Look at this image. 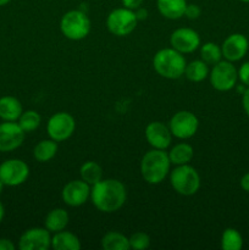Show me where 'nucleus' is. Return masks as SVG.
<instances>
[{
    "label": "nucleus",
    "mask_w": 249,
    "mask_h": 250,
    "mask_svg": "<svg viewBox=\"0 0 249 250\" xmlns=\"http://www.w3.org/2000/svg\"><path fill=\"white\" fill-rule=\"evenodd\" d=\"M127 192L124 183L115 178H103L90 188V200L99 211L111 214L124 205Z\"/></svg>",
    "instance_id": "1"
},
{
    "label": "nucleus",
    "mask_w": 249,
    "mask_h": 250,
    "mask_svg": "<svg viewBox=\"0 0 249 250\" xmlns=\"http://www.w3.org/2000/svg\"><path fill=\"white\" fill-rule=\"evenodd\" d=\"M141 175L149 185H159L170 173L171 161L168 154L161 149L146 151L141 160Z\"/></svg>",
    "instance_id": "2"
},
{
    "label": "nucleus",
    "mask_w": 249,
    "mask_h": 250,
    "mask_svg": "<svg viewBox=\"0 0 249 250\" xmlns=\"http://www.w3.org/2000/svg\"><path fill=\"white\" fill-rule=\"evenodd\" d=\"M187 62L183 54L173 48H164L153 58V67L155 72L166 80H177L185 75Z\"/></svg>",
    "instance_id": "3"
},
{
    "label": "nucleus",
    "mask_w": 249,
    "mask_h": 250,
    "mask_svg": "<svg viewBox=\"0 0 249 250\" xmlns=\"http://www.w3.org/2000/svg\"><path fill=\"white\" fill-rule=\"evenodd\" d=\"M170 183L171 187L178 194L190 197L199 190L200 176L198 171L192 167L189 164L180 165L170 171Z\"/></svg>",
    "instance_id": "4"
},
{
    "label": "nucleus",
    "mask_w": 249,
    "mask_h": 250,
    "mask_svg": "<svg viewBox=\"0 0 249 250\" xmlns=\"http://www.w3.org/2000/svg\"><path fill=\"white\" fill-rule=\"evenodd\" d=\"M90 20L81 10H70L60 21V31L70 41H82L90 32Z\"/></svg>",
    "instance_id": "5"
},
{
    "label": "nucleus",
    "mask_w": 249,
    "mask_h": 250,
    "mask_svg": "<svg viewBox=\"0 0 249 250\" xmlns=\"http://www.w3.org/2000/svg\"><path fill=\"white\" fill-rule=\"evenodd\" d=\"M209 78L214 89L219 92H228L236 87L238 70L231 61L221 60L212 66L209 72Z\"/></svg>",
    "instance_id": "6"
},
{
    "label": "nucleus",
    "mask_w": 249,
    "mask_h": 250,
    "mask_svg": "<svg viewBox=\"0 0 249 250\" xmlns=\"http://www.w3.org/2000/svg\"><path fill=\"white\" fill-rule=\"evenodd\" d=\"M138 20L133 10L127 7L115 9L107 15L106 27L107 31L116 37H126L136 29Z\"/></svg>",
    "instance_id": "7"
},
{
    "label": "nucleus",
    "mask_w": 249,
    "mask_h": 250,
    "mask_svg": "<svg viewBox=\"0 0 249 250\" xmlns=\"http://www.w3.org/2000/svg\"><path fill=\"white\" fill-rule=\"evenodd\" d=\"M75 129L76 120L68 112H56L53 116H50L46 124V132L49 134V138L58 143L67 141L75 133Z\"/></svg>",
    "instance_id": "8"
},
{
    "label": "nucleus",
    "mask_w": 249,
    "mask_h": 250,
    "mask_svg": "<svg viewBox=\"0 0 249 250\" xmlns=\"http://www.w3.org/2000/svg\"><path fill=\"white\" fill-rule=\"evenodd\" d=\"M168 128L176 138L189 139L197 133L199 128V120L192 111L181 110L171 117Z\"/></svg>",
    "instance_id": "9"
},
{
    "label": "nucleus",
    "mask_w": 249,
    "mask_h": 250,
    "mask_svg": "<svg viewBox=\"0 0 249 250\" xmlns=\"http://www.w3.org/2000/svg\"><path fill=\"white\" fill-rule=\"evenodd\" d=\"M28 176V165L21 159H9L0 164V180L7 187L23 185Z\"/></svg>",
    "instance_id": "10"
},
{
    "label": "nucleus",
    "mask_w": 249,
    "mask_h": 250,
    "mask_svg": "<svg viewBox=\"0 0 249 250\" xmlns=\"http://www.w3.org/2000/svg\"><path fill=\"white\" fill-rule=\"evenodd\" d=\"M26 132L17 121H2L0 124V153H10L23 144Z\"/></svg>",
    "instance_id": "11"
},
{
    "label": "nucleus",
    "mask_w": 249,
    "mask_h": 250,
    "mask_svg": "<svg viewBox=\"0 0 249 250\" xmlns=\"http://www.w3.org/2000/svg\"><path fill=\"white\" fill-rule=\"evenodd\" d=\"M170 45L181 54H190L200 46V37L197 31L188 27L177 28L171 33Z\"/></svg>",
    "instance_id": "12"
},
{
    "label": "nucleus",
    "mask_w": 249,
    "mask_h": 250,
    "mask_svg": "<svg viewBox=\"0 0 249 250\" xmlns=\"http://www.w3.org/2000/svg\"><path fill=\"white\" fill-rule=\"evenodd\" d=\"M90 186L83 180H73L66 183L61 192V198L66 205L77 208L90 199Z\"/></svg>",
    "instance_id": "13"
},
{
    "label": "nucleus",
    "mask_w": 249,
    "mask_h": 250,
    "mask_svg": "<svg viewBox=\"0 0 249 250\" xmlns=\"http://www.w3.org/2000/svg\"><path fill=\"white\" fill-rule=\"evenodd\" d=\"M51 248L50 232L44 227H33L21 234L19 249L21 250H48Z\"/></svg>",
    "instance_id": "14"
},
{
    "label": "nucleus",
    "mask_w": 249,
    "mask_h": 250,
    "mask_svg": "<svg viewBox=\"0 0 249 250\" xmlns=\"http://www.w3.org/2000/svg\"><path fill=\"white\" fill-rule=\"evenodd\" d=\"M248 49L249 42L244 34H229L222 43V58H225V60L227 61H231V62H236V61L242 60L247 55Z\"/></svg>",
    "instance_id": "15"
},
{
    "label": "nucleus",
    "mask_w": 249,
    "mask_h": 250,
    "mask_svg": "<svg viewBox=\"0 0 249 250\" xmlns=\"http://www.w3.org/2000/svg\"><path fill=\"white\" fill-rule=\"evenodd\" d=\"M145 139L149 146L154 149H161L166 150L171 146L172 142V133H171L168 125L163 124L160 121L150 122L145 127Z\"/></svg>",
    "instance_id": "16"
},
{
    "label": "nucleus",
    "mask_w": 249,
    "mask_h": 250,
    "mask_svg": "<svg viewBox=\"0 0 249 250\" xmlns=\"http://www.w3.org/2000/svg\"><path fill=\"white\" fill-rule=\"evenodd\" d=\"M23 112L21 102L12 95L0 98V119L2 121H17Z\"/></svg>",
    "instance_id": "17"
},
{
    "label": "nucleus",
    "mask_w": 249,
    "mask_h": 250,
    "mask_svg": "<svg viewBox=\"0 0 249 250\" xmlns=\"http://www.w3.org/2000/svg\"><path fill=\"white\" fill-rule=\"evenodd\" d=\"M158 10L161 16L168 20H178L185 16L187 6L186 0H156Z\"/></svg>",
    "instance_id": "18"
},
{
    "label": "nucleus",
    "mask_w": 249,
    "mask_h": 250,
    "mask_svg": "<svg viewBox=\"0 0 249 250\" xmlns=\"http://www.w3.org/2000/svg\"><path fill=\"white\" fill-rule=\"evenodd\" d=\"M51 248L54 250H80L82 244L75 233L62 229L51 237Z\"/></svg>",
    "instance_id": "19"
},
{
    "label": "nucleus",
    "mask_w": 249,
    "mask_h": 250,
    "mask_svg": "<svg viewBox=\"0 0 249 250\" xmlns=\"http://www.w3.org/2000/svg\"><path fill=\"white\" fill-rule=\"evenodd\" d=\"M68 220L70 217H68L67 211L62 208H56L48 212L45 220H44V227L50 233H56V232H60L66 229V226L68 225Z\"/></svg>",
    "instance_id": "20"
},
{
    "label": "nucleus",
    "mask_w": 249,
    "mask_h": 250,
    "mask_svg": "<svg viewBox=\"0 0 249 250\" xmlns=\"http://www.w3.org/2000/svg\"><path fill=\"white\" fill-rule=\"evenodd\" d=\"M167 154L171 165H187L192 161L193 156H194V149L188 143H177L170 149Z\"/></svg>",
    "instance_id": "21"
},
{
    "label": "nucleus",
    "mask_w": 249,
    "mask_h": 250,
    "mask_svg": "<svg viewBox=\"0 0 249 250\" xmlns=\"http://www.w3.org/2000/svg\"><path fill=\"white\" fill-rule=\"evenodd\" d=\"M58 153V142L53 139H43L33 149V158L39 163H48L53 160Z\"/></svg>",
    "instance_id": "22"
},
{
    "label": "nucleus",
    "mask_w": 249,
    "mask_h": 250,
    "mask_svg": "<svg viewBox=\"0 0 249 250\" xmlns=\"http://www.w3.org/2000/svg\"><path fill=\"white\" fill-rule=\"evenodd\" d=\"M209 65L200 59V60H193L186 65L185 76L190 82H202L209 77Z\"/></svg>",
    "instance_id": "23"
},
{
    "label": "nucleus",
    "mask_w": 249,
    "mask_h": 250,
    "mask_svg": "<svg viewBox=\"0 0 249 250\" xmlns=\"http://www.w3.org/2000/svg\"><path fill=\"white\" fill-rule=\"evenodd\" d=\"M102 248L104 250H129V241L124 233L110 231L102 238Z\"/></svg>",
    "instance_id": "24"
},
{
    "label": "nucleus",
    "mask_w": 249,
    "mask_h": 250,
    "mask_svg": "<svg viewBox=\"0 0 249 250\" xmlns=\"http://www.w3.org/2000/svg\"><path fill=\"white\" fill-rule=\"evenodd\" d=\"M81 180L87 182L92 187L103 180V168L95 161H85L80 168Z\"/></svg>",
    "instance_id": "25"
},
{
    "label": "nucleus",
    "mask_w": 249,
    "mask_h": 250,
    "mask_svg": "<svg viewBox=\"0 0 249 250\" xmlns=\"http://www.w3.org/2000/svg\"><path fill=\"white\" fill-rule=\"evenodd\" d=\"M200 59L208 65H212L217 63L219 61L222 60V50L221 46L217 45L216 43L212 42H208V43L203 44L200 46Z\"/></svg>",
    "instance_id": "26"
},
{
    "label": "nucleus",
    "mask_w": 249,
    "mask_h": 250,
    "mask_svg": "<svg viewBox=\"0 0 249 250\" xmlns=\"http://www.w3.org/2000/svg\"><path fill=\"white\" fill-rule=\"evenodd\" d=\"M243 237L236 229H226L221 237V248L224 250H241Z\"/></svg>",
    "instance_id": "27"
},
{
    "label": "nucleus",
    "mask_w": 249,
    "mask_h": 250,
    "mask_svg": "<svg viewBox=\"0 0 249 250\" xmlns=\"http://www.w3.org/2000/svg\"><path fill=\"white\" fill-rule=\"evenodd\" d=\"M41 115L37 111H34V110H27V111H23L21 114V116H20V119L17 120V124L20 125V127H21L26 133L36 131V129L41 126Z\"/></svg>",
    "instance_id": "28"
},
{
    "label": "nucleus",
    "mask_w": 249,
    "mask_h": 250,
    "mask_svg": "<svg viewBox=\"0 0 249 250\" xmlns=\"http://www.w3.org/2000/svg\"><path fill=\"white\" fill-rule=\"evenodd\" d=\"M129 248L134 250L148 249L150 246V238L144 232H136L128 238Z\"/></svg>",
    "instance_id": "29"
},
{
    "label": "nucleus",
    "mask_w": 249,
    "mask_h": 250,
    "mask_svg": "<svg viewBox=\"0 0 249 250\" xmlns=\"http://www.w3.org/2000/svg\"><path fill=\"white\" fill-rule=\"evenodd\" d=\"M238 80L244 87H249V61L242 63L238 68Z\"/></svg>",
    "instance_id": "30"
},
{
    "label": "nucleus",
    "mask_w": 249,
    "mask_h": 250,
    "mask_svg": "<svg viewBox=\"0 0 249 250\" xmlns=\"http://www.w3.org/2000/svg\"><path fill=\"white\" fill-rule=\"evenodd\" d=\"M200 14H202V9H200L197 4H187L185 10V16L187 17L188 20L199 19Z\"/></svg>",
    "instance_id": "31"
},
{
    "label": "nucleus",
    "mask_w": 249,
    "mask_h": 250,
    "mask_svg": "<svg viewBox=\"0 0 249 250\" xmlns=\"http://www.w3.org/2000/svg\"><path fill=\"white\" fill-rule=\"evenodd\" d=\"M122 5H124V7H127V9L129 10H136L138 9V7H141L142 5H143L144 0H121Z\"/></svg>",
    "instance_id": "32"
},
{
    "label": "nucleus",
    "mask_w": 249,
    "mask_h": 250,
    "mask_svg": "<svg viewBox=\"0 0 249 250\" xmlns=\"http://www.w3.org/2000/svg\"><path fill=\"white\" fill-rule=\"evenodd\" d=\"M242 105H243L244 112L249 117V87H247L246 90H244L243 97H242Z\"/></svg>",
    "instance_id": "33"
},
{
    "label": "nucleus",
    "mask_w": 249,
    "mask_h": 250,
    "mask_svg": "<svg viewBox=\"0 0 249 250\" xmlns=\"http://www.w3.org/2000/svg\"><path fill=\"white\" fill-rule=\"evenodd\" d=\"M15 244L7 238H0V250H15Z\"/></svg>",
    "instance_id": "34"
},
{
    "label": "nucleus",
    "mask_w": 249,
    "mask_h": 250,
    "mask_svg": "<svg viewBox=\"0 0 249 250\" xmlns=\"http://www.w3.org/2000/svg\"><path fill=\"white\" fill-rule=\"evenodd\" d=\"M134 14H136V17L138 21H143V20H145L148 17V11L145 9H143L142 6L134 10Z\"/></svg>",
    "instance_id": "35"
},
{
    "label": "nucleus",
    "mask_w": 249,
    "mask_h": 250,
    "mask_svg": "<svg viewBox=\"0 0 249 250\" xmlns=\"http://www.w3.org/2000/svg\"><path fill=\"white\" fill-rule=\"evenodd\" d=\"M239 185H241L242 189H243L244 192L249 193V172H247L246 175H243V177L241 178V182H239Z\"/></svg>",
    "instance_id": "36"
},
{
    "label": "nucleus",
    "mask_w": 249,
    "mask_h": 250,
    "mask_svg": "<svg viewBox=\"0 0 249 250\" xmlns=\"http://www.w3.org/2000/svg\"><path fill=\"white\" fill-rule=\"evenodd\" d=\"M4 216H5V209H4V205L1 204V202H0V224L2 222V220H4Z\"/></svg>",
    "instance_id": "37"
},
{
    "label": "nucleus",
    "mask_w": 249,
    "mask_h": 250,
    "mask_svg": "<svg viewBox=\"0 0 249 250\" xmlns=\"http://www.w3.org/2000/svg\"><path fill=\"white\" fill-rule=\"evenodd\" d=\"M10 1H11V0H0V7H1V6H5V5L9 4Z\"/></svg>",
    "instance_id": "38"
},
{
    "label": "nucleus",
    "mask_w": 249,
    "mask_h": 250,
    "mask_svg": "<svg viewBox=\"0 0 249 250\" xmlns=\"http://www.w3.org/2000/svg\"><path fill=\"white\" fill-rule=\"evenodd\" d=\"M4 187H5V185L1 182V180H0V194H1L2 190H4Z\"/></svg>",
    "instance_id": "39"
},
{
    "label": "nucleus",
    "mask_w": 249,
    "mask_h": 250,
    "mask_svg": "<svg viewBox=\"0 0 249 250\" xmlns=\"http://www.w3.org/2000/svg\"><path fill=\"white\" fill-rule=\"evenodd\" d=\"M242 2H249V0H241Z\"/></svg>",
    "instance_id": "40"
}]
</instances>
